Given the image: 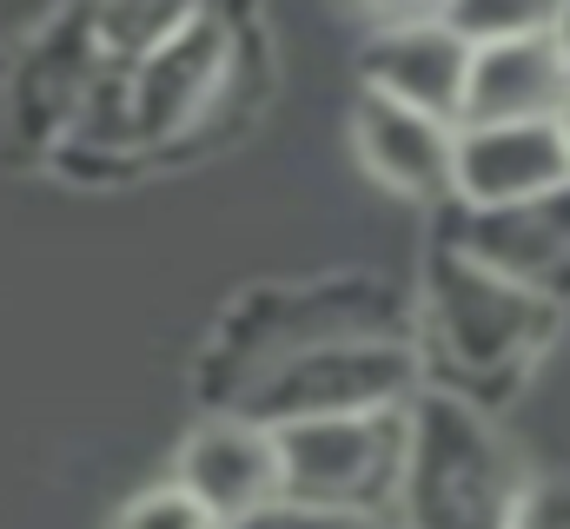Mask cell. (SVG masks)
Here are the masks:
<instances>
[{
    "label": "cell",
    "instance_id": "1",
    "mask_svg": "<svg viewBox=\"0 0 570 529\" xmlns=\"http://www.w3.org/2000/svg\"><path fill=\"white\" fill-rule=\"evenodd\" d=\"M266 93L259 27L219 7H186V20L134 67H100L73 139L53 152L60 172H127V159H186L219 146Z\"/></svg>",
    "mask_w": 570,
    "mask_h": 529
},
{
    "label": "cell",
    "instance_id": "2",
    "mask_svg": "<svg viewBox=\"0 0 570 529\" xmlns=\"http://www.w3.org/2000/svg\"><path fill=\"white\" fill-rule=\"evenodd\" d=\"M564 311L518 291L511 278L464 259L451 239H431L425 252V291H419V371L425 391H444L471 410H504L531 385L538 358L558 345Z\"/></svg>",
    "mask_w": 570,
    "mask_h": 529
},
{
    "label": "cell",
    "instance_id": "3",
    "mask_svg": "<svg viewBox=\"0 0 570 529\" xmlns=\"http://www.w3.org/2000/svg\"><path fill=\"white\" fill-rule=\"evenodd\" d=\"M524 490L531 470L498 417L444 391L405 403V477L392 503L399 529H511Z\"/></svg>",
    "mask_w": 570,
    "mask_h": 529
},
{
    "label": "cell",
    "instance_id": "4",
    "mask_svg": "<svg viewBox=\"0 0 570 529\" xmlns=\"http://www.w3.org/2000/svg\"><path fill=\"white\" fill-rule=\"evenodd\" d=\"M358 331H405L412 338L399 285H385L372 271L259 285L219 318V331L199 358V403L219 410L259 365H273L285 351H305V345H325V338H358Z\"/></svg>",
    "mask_w": 570,
    "mask_h": 529
},
{
    "label": "cell",
    "instance_id": "5",
    "mask_svg": "<svg viewBox=\"0 0 570 529\" xmlns=\"http://www.w3.org/2000/svg\"><path fill=\"white\" fill-rule=\"evenodd\" d=\"M419 391H425V371H419L412 338L358 331V338H325V345H305V351L259 365L213 417L292 430V423H325V417H358V410H399Z\"/></svg>",
    "mask_w": 570,
    "mask_h": 529
},
{
    "label": "cell",
    "instance_id": "6",
    "mask_svg": "<svg viewBox=\"0 0 570 529\" xmlns=\"http://www.w3.org/2000/svg\"><path fill=\"white\" fill-rule=\"evenodd\" d=\"M273 443H279L285 503L392 517L399 477H405V403L325 417V423H292V430H273Z\"/></svg>",
    "mask_w": 570,
    "mask_h": 529
},
{
    "label": "cell",
    "instance_id": "7",
    "mask_svg": "<svg viewBox=\"0 0 570 529\" xmlns=\"http://www.w3.org/2000/svg\"><path fill=\"white\" fill-rule=\"evenodd\" d=\"M100 47H94V27H87V7H67V13H47L20 53L7 60L0 73V159L7 166H40L53 159L73 127H80V107L100 80Z\"/></svg>",
    "mask_w": 570,
    "mask_h": 529
},
{
    "label": "cell",
    "instance_id": "8",
    "mask_svg": "<svg viewBox=\"0 0 570 529\" xmlns=\"http://www.w3.org/2000/svg\"><path fill=\"white\" fill-rule=\"evenodd\" d=\"M438 239L558 311L570 305V179L504 212H451Z\"/></svg>",
    "mask_w": 570,
    "mask_h": 529
},
{
    "label": "cell",
    "instance_id": "9",
    "mask_svg": "<svg viewBox=\"0 0 570 529\" xmlns=\"http://www.w3.org/2000/svg\"><path fill=\"white\" fill-rule=\"evenodd\" d=\"M464 67H471V47L458 33H444L438 7H425V13H379L372 40L358 47L365 93H379L392 107H412L425 120H444V127H458Z\"/></svg>",
    "mask_w": 570,
    "mask_h": 529
},
{
    "label": "cell",
    "instance_id": "10",
    "mask_svg": "<svg viewBox=\"0 0 570 529\" xmlns=\"http://www.w3.org/2000/svg\"><path fill=\"white\" fill-rule=\"evenodd\" d=\"M173 483L226 529L266 503H279V443H273V430H259L246 417H206L179 443Z\"/></svg>",
    "mask_w": 570,
    "mask_h": 529
},
{
    "label": "cell",
    "instance_id": "11",
    "mask_svg": "<svg viewBox=\"0 0 570 529\" xmlns=\"http://www.w3.org/2000/svg\"><path fill=\"white\" fill-rule=\"evenodd\" d=\"M564 179L570 166L551 120L451 132V206L458 212H504V206H524Z\"/></svg>",
    "mask_w": 570,
    "mask_h": 529
},
{
    "label": "cell",
    "instance_id": "12",
    "mask_svg": "<svg viewBox=\"0 0 570 529\" xmlns=\"http://www.w3.org/2000/svg\"><path fill=\"white\" fill-rule=\"evenodd\" d=\"M564 100H570V73L558 40H551V20H544L531 33L471 47L458 127H531V120H551Z\"/></svg>",
    "mask_w": 570,
    "mask_h": 529
},
{
    "label": "cell",
    "instance_id": "13",
    "mask_svg": "<svg viewBox=\"0 0 570 529\" xmlns=\"http://www.w3.org/2000/svg\"><path fill=\"white\" fill-rule=\"evenodd\" d=\"M451 132L444 120H425L412 107H392L379 93L358 87L352 100V152L358 166L399 192V199H419V206H444L451 199Z\"/></svg>",
    "mask_w": 570,
    "mask_h": 529
},
{
    "label": "cell",
    "instance_id": "14",
    "mask_svg": "<svg viewBox=\"0 0 570 529\" xmlns=\"http://www.w3.org/2000/svg\"><path fill=\"white\" fill-rule=\"evenodd\" d=\"M186 20V7H146V0H127V7H87V27H94V47L107 67H134L146 60L173 27Z\"/></svg>",
    "mask_w": 570,
    "mask_h": 529
},
{
    "label": "cell",
    "instance_id": "15",
    "mask_svg": "<svg viewBox=\"0 0 570 529\" xmlns=\"http://www.w3.org/2000/svg\"><path fill=\"white\" fill-rule=\"evenodd\" d=\"M114 529H219L179 483H159V490H140L120 517H114Z\"/></svg>",
    "mask_w": 570,
    "mask_h": 529
},
{
    "label": "cell",
    "instance_id": "16",
    "mask_svg": "<svg viewBox=\"0 0 570 529\" xmlns=\"http://www.w3.org/2000/svg\"><path fill=\"white\" fill-rule=\"evenodd\" d=\"M226 529H399L392 517H358V510H318V503H266Z\"/></svg>",
    "mask_w": 570,
    "mask_h": 529
},
{
    "label": "cell",
    "instance_id": "17",
    "mask_svg": "<svg viewBox=\"0 0 570 529\" xmlns=\"http://www.w3.org/2000/svg\"><path fill=\"white\" fill-rule=\"evenodd\" d=\"M511 529H570V477H531Z\"/></svg>",
    "mask_w": 570,
    "mask_h": 529
},
{
    "label": "cell",
    "instance_id": "18",
    "mask_svg": "<svg viewBox=\"0 0 570 529\" xmlns=\"http://www.w3.org/2000/svg\"><path fill=\"white\" fill-rule=\"evenodd\" d=\"M551 40L564 53V73H570V7H551Z\"/></svg>",
    "mask_w": 570,
    "mask_h": 529
},
{
    "label": "cell",
    "instance_id": "19",
    "mask_svg": "<svg viewBox=\"0 0 570 529\" xmlns=\"http://www.w3.org/2000/svg\"><path fill=\"white\" fill-rule=\"evenodd\" d=\"M551 127H558V146H564V166H570V100L551 113Z\"/></svg>",
    "mask_w": 570,
    "mask_h": 529
}]
</instances>
